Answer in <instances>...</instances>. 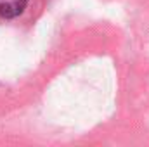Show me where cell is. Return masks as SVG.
<instances>
[{"instance_id": "6da1fadb", "label": "cell", "mask_w": 149, "mask_h": 147, "mask_svg": "<svg viewBox=\"0 0 149 147\" xmlns=\"http://www.w3.org/2000/svg\"><path fill=\"white\" fill-rule=\"evenodd\" d=\"M28 2L30 0H0V17L3 19L19 17L26 10Z\"/></svg>"}]
</instances>
